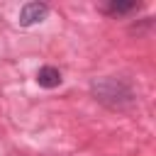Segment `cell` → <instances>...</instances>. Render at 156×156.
I'll use <instances>...</instances> for the list:
<instances>
[{
    "label": "cell",
    "mask_w": 156,
    "mask_h": 156,
    "mask_svg": "<svg viewBox=\"0 0 156 156\" xmlns=\"http://www.w3.org/2000/svg\"><path fill=\"white\" fill-rule=\"evenodd\" d=\"M90 93L95 95V100H100L110 107H124L134 100L132 88L119 78H95L90 83Z\"/></svg>",
    "instance_id": "cell-1"
},
{
    "label": "cell",
    "mask_w": 156,
    "mask_h": 156,
    "mask_svg": "<svg viewBox=\"0 0 156 156\" xmlns=\"http://www.w3.org/2000/svg\"><path fill=\"white\" fill-rule=\"evenodd\" d=\"M49 15V5L46 2H24L22 10H20V24L22 27H32V24H39L44 22Z\"/></svg>",
    "instance_id": "cell-2"
},
{
    "label": "cell",
    "mask_w": 156,
    "mask_h": 156,
    "mask_svg": "<svg viewBox=\"0 0 156 156\" xmlns=\"http://www.w3.org/2000/svg\"><path fill=\"white\" fill-rule=\"evenodd\" d=\"M37 83L41 85V88H58L61 85V71L58 68H54V66H41L39 71H37Z\"/></svg>",
    "instance_id": "cell-3"
},
{
    "label": "cell",
    "mask_w": 156,
    "mask_h": 156,
    "mask_svg": "<svg viewBox=\"0 0 156 156\" xmlns=\"http://www.w3.org/2000/svg\"><path fill=\"white\" fill-rule=\"evenodd\" d=\"M136 7H139V2H134V0H112L105 5V12L107 15H127Z\"/></svg>",
    "instance_id": "cell-4"
}]
</instances>
